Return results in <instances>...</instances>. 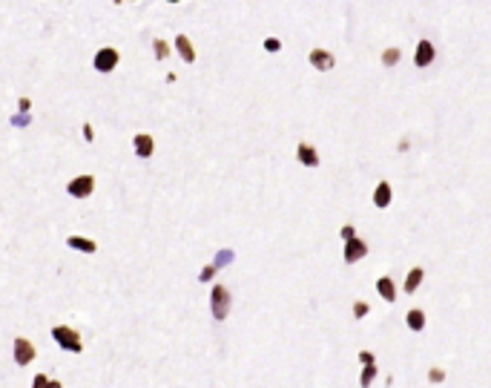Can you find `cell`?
Segmentation results:
<instances>
[{"mask_svg": "<svg viewBox=\"0 0 491 388\" xmlns=\"http://www.w3.org/2000/svg\"><path fill=\"white\" fill-rule=\"evenodd\" d=\"M230 305H233V296L230 291L224 285H213V291H210V314H213V319H227L230 316Z\"/></svg>", "mask_w": 491, "mask_h": 388, "instance_id": "cell-1", "label": "cell"}, {"mask_svg": "<svg viewBox=\"0 0 491 388\" xmlns=\"http://www.w3.org/2000/svg\"><path fill=\"white\" fill-rule=\"evenodd\" d=\"M52 339L64 348V351H72V354H80L84 351V342H80V334L69 325H55L52 328Z\"/></svg>", "mask_w": 491, "mask_h": 388, "instance_id": "cell-2", "label": "cell"}, {"mask_svg": "<svg viewBox=\"0 0 491 388\" xmlns=\"http://www.w3.org/2000/svg\"><path fill=\"white\" fill-rule=\"evenodd\" d=\"M92 190H95V176H89V173L75 176L72 181L66 184V193L72 198H87V196H92Z\"/></svg>", "mask_w": 491, "mask_h": 388, "instance_id": "cell-3", "label": "cell"}, {"mask_svg": "<svg viewBox=\"0 0 491 388\" xmlns=\"http://www.w3.org/2000/svg\"><path fill=\"white\" fill-rule=\"evenodd\" d=\"M118 60H121L118 49H112V46H104V49H98V55H95L92 66L98 69V72H112V69L118 66Z\"/></svg>", "mask_w": 491, "mask_h": 388, "instance_id": "cell-4", "label": "cell"}, {"mask_svg": "<svg viewBox=\"0 0 491 388\" xmlns=\"http://www.w3.org/2000/svg\"><path fill=\"white\" fill-rule=\"evenodd\" d=\"M35 342H29L26 337H17L15 339V348H12V357H15V365H29L35 359Z\"/></svg>", "mask_w": 491, "mask_h": 388, "instance_id": "cell-5", "label": "cell"}, {"mask_svg": "<svg viewBox=\"0 0 491 388\" xmlns=\"http://www.w3.org/2000/svg\"><path fill=\"white\" fill-rule=\"evenodd\" d=\"M368 256V244L362 242V239H347L345 242V262L347 264H354V262H359V259H365Z\"/></svg>", "mask_w": 491, "mask_h": 388, "instance_id": "cell-6", "label": "cell"}, {"mask_svg": "<svg viewBox=\"0 0 491 388\" xmlns=\"http://www.w3.org/2000/svg\"><path fill=\"white\" fill-rule=\"evenodd\" d=\"M311 66H316L319 72H328V69L336 66V58H333L328 49H313L311 52Z\"/></svg>", "mask_w": 491, "mask_h": 388, "instance_id": "cell-7", "label": "cell"}, {"mask_svg": "<svg viewBox=\"0 0 491 388\" xmlns=\"http://www.w3.org/2000/svg\"><path fill=\"white\" fill-rule=\"evenodd\" d=\"M132 147H135L138 158H150L152 150H155V141H152V135H147V132H138L135 138H132Z\"/></svg>", "mask_w": 491, "mask_h": 388, "instance_id": "cell-8", "label": "cell"}, {"mask_svg": "<svg viewBox=\"0 0 491 388\" xmlns=\"http://www.w3.org/2000/svg\"><path fill=\"white\" fill-rule=\"evenodd\" d=\"M434 60V44L431 40H419L417 52H414V64L417 66H428Z\"/></svg>", "mask_w": 491, "mask_h": 388, "instance_id": "cell-9", "label": "cell"}, {"mask_svg": "<svg viewBox=\"0 0 491 388\" xmlns=\"http://www.w3.org/2000/svg\"><path fill=\"white\" fill-rule=\"evenodd\" d=\"M376 293H379L385 302H394V299H397V285H394V279H391V276L376 279Z\"/></svg>", "mask_w": 491, "mask_h": 388, "instance_id": "cell-10", "label": "cell"}, {"mask_svg": "<svg viewBox=\"0 0 491 388\" xmlns=\"http://www.w3.org/2000/svg\"><path fill=\"white\" fill-rule=\"evenodd\" d=\"M296 158L304 164V167H316V164H319V153L313 150L311 144H299L296 147Z\"/></svg>", "mask_w": 491, "mask_h": 388, "instance_id": "cell-11", "label": "cell"}, {"mask_svg": "<svg viewBox=\"0 0 491 388\" xmlns=\"http://www.w3.org/2000/svg\"><path fill=\"white\" fill-rule=\"evenodd\" d=\"M66 244H69L72 250H80V253H95V250H98L95 239H84V236H69Z\"/></svg>", "mask_w": 491, "mask_h": 388, "instance_id": "cell-12", "label": "cell"}, {"mask_svg": "<svg viewBox=\"0 0 491 388\" xmlns=\"http://www.w3.org/2000/svg\"><path fill=\"white\" fill-rule=\"evenodd\" d=\"M175 49H178V55L187 60V64H193V60H195V49H193V44H190L187 35H178V37H175Z\"/></svg>", "mask_w": 491, "mask_h": 388, "instance_id": "cell-13", "label": "cell"}, {"mask_svg": "<svg viewBox=\"0 0 491 388\" xmlns=\"http://www.w3.org/2000/svg\"><path fill=\"white\" fill-rule=\"evenodd\" d=\"M422 279H425V271H422V268H411L408 276H405V293H414L422 285Z\"/></svg>", "mask_w": 491, "mask_h": 388, "instance_id": "cell-14", "label": "cell"}, {"mask_svg": "<svg viewBox=\"0 0 491 388\" xmlns=\"http://www.w3.org/2000/svg\"><path fill=\"white\" fill-rule=\"evenodd\" d=\"M374 205H376V207H388V205H391V184H388V181H379V184H376Z\"/></svg>", "mask_w": 491, "mask_h": 388, "instance_id": "cell-15", "label": "cell"}, {"mask_svg": "<svg viewBox=\"0 0 491 388\" xmlns=\"http://www.w3.org/2000/svg\"><path fill=\"white\" fill-rule=\"evenodd\" d=\"M405 322H408V328H411V331H422V328H425V311L411 308L408 316H405Z\"/></svg>", "mask_w": 491, "mask_h": 388, "instance_id": "cell-16", "label": "cell"}, {"mask_svg": "<svg viewBox=\"0 0 491 388\" xmlns=\"http://www.w3.org/2000/svg\"><path fill=\"white\" fill-rule=\"evenodd\" d=\"M376 380V365H365V371H362V377H359V385L362 388H371V382Z\"/></svg>", "mask_w": 491, "mask_h": 388, "instance_id": "cell-17", "label": "cell"}, {"mask_svg": "<svg viewBox=\"0 0 491 388\" xmlns=\"http://www.w3.org/2000/svg\"><path fill=\"white\" fill-rule=\"evenodd\" d=\"M152 52H155V58H161V60H164L167 55H170V46H167V40L155 37V40H152Z\"/></svg>", "mask_w": 491, "mask_h": 388, "instance_id": "cell-18", "label": "cell"}, {"mask_svg": "<svg viewBox=\"0 0 491 388\" xmlns=\"http://www.w3.org/2000/svg\"><path fill=\"white\" fill-rule=\"evenodd\" d=\"M233 262V250H218V256H216V262H213V268H224V264H230Z\"/></svg>", "mask_w": 491, "mask_h": 388, "instance_id": "cell-19", "label": "cell"}, {"mask_svg": "<svg viewBox=\"0 0 491 388\" xmlns=\"http://www.w3.org/2000/svg\"><path fill=\"white\" fill-rule=\"evenodd\" d=\"M397 60H399V49H388V52L382 55V64H385V66H394Z\"/></svg>", "mask_w": 491, "mask_h": 388, "instance_id": "cell-20", "label": "cell"}, {"mask_svg": "<svg viewBox=\"0 0 491 388\" xmlns=\"http://www.w3.org/2000/svg\"><path fill=\"white\" fill-rule=\"evenodd\" d=\"M368 311H371V308H368V302H356V305H354V316H356V319L368 316Z\"/></svg>", "mask_w": 491, "mask_h": 388, "instance_id": "cell-21", "label": "cell"}, {"mask_svg": "<svg viewBox=\"0 0 491 388\" xmlns=\"http://www.w3.org/2000/svg\"><path fill=\"white\" fill-rule=\"evenodd\" d=\"M264 49H268V52H279V49H282V40H279V37H268V40H264Z\"/></svg>", "mask_w": 491, "mask_h": 388, "instance_id": "cell-22", "label": "cell"}, {"mask_svg": "<svg viewBox=\"0 0 491 388\" xmlns=\"http://www.w3.org/2000/svg\"><path fill=\"white\" fill-rule=\"evenodd\" d=\"M213 276H216V268H213V264H207V268H204V271L198 273V282H210Z\"/></svg>", "mask_w": 491, "mask_h": 388, "instance_id": "cell-23", "label": "cell"}, {"mask_svg": "<svg viewBox=\"0 0 491 388\" xmlns=\"http://www.w3.org/2000/svg\"><path fill=\"white\" fill-rule=\"evenodd\" d=\"M428 380H431V382H442V380H445V371H442V368H431V371H428Z\"/></svg>", "mask_w": 491, "mask_h": 388, "instance_id": "cell-24", "label": "cell"}, {"mask_svg": "<svg viewBox=\"0 0 491 388\" xmlns=\"http://www.w3.org/2000/svg\"><path fill=\"white\" fill-rule=\"evenodd\" d=\"M32 388H49V377H46V374H37L35 380H32Z\"/></svg>", "mask_w": 491, "mask_h": 388, "instance_id": "cell-25", "label": "cell"}, {"mask_svg": "<svg viewBox=\"0 0 491 388\" xmlns=\"http://www.w3.org/2000/svg\"><path fill=\"white\" fill-rule=\"evenodd\" d=\"M359 362L362 365H376V357L371 351H359Z\"/></svg>", "mask_w": 491, "mask_h": 388, "instance_id": "cell-26", "label": "cell"}, {"mask_svg": "<svg viewBox=\"0 0 491 388\" xmlns=\"http://www.w3.org/2000/svg\"><path fill=\"white\" fill-rule=\"evenodd\" d=\"M354 236H356L354 224H345V227H342V239H345V242H347V239H354Z\"/></svg>", "mask_w": 491, "mask_h": 388, "instance_id": "cell-27", "label": "cell"}, {"mask_svg": "<svg viewBox=\"0 0 491 388\" xmlns=\"http://www.w3.org/2000/svg\"><path fill=\"white\" fill-rule=\"evenodd\" d=\"M29 107H32L29 98H21V101H17V110H21V112H29Z\"/></svg>", "mask_w": 491, "mask_h": 388, "instance_id": "cell-28", "label": "cell"}, {"mask_svg": "<svg viewBox=\"0 0 491 388\" xmlns=\"http://www.w3.org/2000/svg\"><path fill=\"white\" fill-rule=\"evenodd\" d=\"M84 138H87V141H92V138H95V130H92V124H84Z\"/></svg>", "mask_w": 491, "mask_h": 388, "instance_id": "cell-29", "label": "cell"}, {"mask_svg": "<svg viewBox=\"0 0 491 388\" xmlns=\"http://www.w3.org/2000/svg\"><path fill=\"white\" fill-rule=\"evenodd\" d=\"M12 124H17V127H21V124H29V115H17Z\"/></svg>", "mask_w": 491, "mask_h": 388, "instance_id": "cell-30", "label": "cell"}, {"mask_svg": "<svg viewBox=\"0 0 491 388\" xmlns=\"http://www.w3.org/2000/svg\"><path fill=\"white\" fill-rule=\"evenodd\" d=\"M49 388H64V385H60L58 380H49Z\"/></svg>", "mask_w": 491, "mask_h": 388, "instance_id": "cell-31", "label": "cell"}, {"mask_svg": "<svg viewBox=\"0 0 491 388\" xmlns=\"http://www.w3.org/2000/svg\"><path fill=\"white\" fill-rule=\"evenodd\" d=\"M170 3H181V0H170Z\"/></svg>", "mask_w": 491, "mask_h": 388, "instance_id": "cell-32", "label": "cell"}]
</instances>
